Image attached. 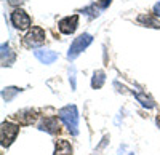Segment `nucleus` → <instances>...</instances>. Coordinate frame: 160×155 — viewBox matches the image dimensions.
Here are the masks:
<instances>
[{
  "instance_id": "nucleus-1",
  "label": "nucleus",
  "mask_w": 160,
  "mask_h": 155,
  "mask_svg": "<svg viewBox=\"0 0 160 155\" xmlns=\"http://www.w3.org/2000/svg\"><path fill=\"white\" fill-rule=\"evenodd\" d=\"M58 117L66 125V128L69 130L71 134H74V136L78 134V110H77V106H74V104L64 106L62 109H59Z\"/></svg>"
},
{
  "instance_id": "nucleus-2",
  "label": "nucleus",
  "mask_w": 160,
  "mask_h": 155,
  "mask_svg": "<svg viewBox=\"0 0 160 155\" xmlns=\"http://www.w3.org/2000/svg\"><path fill=\"white\" fill-rule=\"evenodd\" d=\"M19 133V125L13 122H3L0 128V141H2V147H10L13 141L16 139Z\"/></svg>"
},
{
  "instance_id": "nucleus-3",
  "label": "nucleus",
  "mask_w": 160,
  "mask_h": 155,
  "mask_svg": "<svg viewBox=\"0 0 160 155\" xmlns=\"http://www.w3.org/2000/svg\"><path fill=\"white\" fill-rule=\"evenodd\" d=\"M91 42H93V37L90 34H82V35H78L77 38H74V42H72V45H71V48L68 51V58L71 61H74L83 50H87L91 45Z\"/></svg>"
},
{
  "instance_id": "nucleus-4",
  "label": "nucleus",
  "mask_w": 160,
  "mask_h": 155,
  "mask_svg": "<svg viewBox=\"0 0 160 155\" xmlns=\"http://www.w3.org/2000/svg\"><path fill=\"white\" fill-rule=\"evenodd\" d=\"M45 38H47V34L42 27H32L28 34L24 35L22 38V45L26 48H37L40 45H43L45 43Z\"/></svg>"
},
{
  "instance_id": "nucleus-5",
  "label": "nucleus",
  "mask_w": 160,
  "mask_h": 155,
  "mask_svg": "<svg viewBox=\"0 0 160 155\" xmlns=\"http://www.w3.org/2000/svg\"><path fill=\"white\" fill-rule=\"evenodd\" d=\"M10 21H11V24H13V27L18 29V31H26V29H29L31 24H32L31 16H29L24 10H21V8H15V10L11 11Z\"/></svg>"
},
{
  "instance_id": "nucleus-6",
  "label": "nucleus",
  "mask_w": 160,
  "mask_h": 155,
  "mask_svg": "<svg viewBox=\"0 0 160 155\" xmlns=\"http://www.w3.org/2000/svg\"><path fill=\"white\" fill-rule=\"evenodd\" d=\"M59 117H55V115H51V117H45L40 120L38 123V130L40 131H47L50 134H58L61 131V123H59Z\"/></svg>"
},
{
  "instance_id": "nucleus-7",
  "label": "nucleus",
  "mask_w": 160,
  "mask_h": 155,
  "mask_svg": "<svg viewBox=\"0 0 160 155\" xmlns=\"http://www.w3.org/2000/svg\"><path fill=\"white\" fill-rule=\"evenodd\" d=\"M78 27V15H72V16H66L58 22V29L61 31V34L64 35H72Z\"/></svg>"
},
{
  "instance_id": "nucleus-8",
  "label": "nucleus",
  "mask_w": 160,
  "mask_h": 155,
  "mask_svg": "<svg viewBox=\"0 0 160 155\" xmlns=\"http://www.w3.org/2000/svg\"><path fill=\"white\" fill-rule=\"evenodd\" d=\"M13 119L18 120L19 125H32L37 119V115H35V110H32V109H22L13 115Z\"/></svg>"
},
{
  "instance_id": "nucleus-9",
  "label": "nucleus",
  "mask_w": 160,
  "mask_h": 155,
  "mask_svg": "<svg viewBox=\"0 0 160 155\" xmlns=\"http://www.w3.org/2000/svg\"><path fill=\"white\" fill-rule=\"evenodd\" d=\"M34 55L42 64H53L58 59V53L53 50H35Z\"/></svg>"
},
{
  "instance_id": "nucleus-10",
  "label": "nucleus",
  "mask_w": 160,
  "mask_h": 155,
  "mask_svg": "<svg viewBox=\"0 0 160 155\" xmlns=\"http://www.w3.org/2000/svg\"><path fill=\"white\" fill-rule=\"evenodd\" d=\"M55 155H72V146L68 139H58L56 141Z\"/></svg>"
},
{
  "instance_id": "nucleus-11",
  "label": "nucleus",
  "mask_w": 160,
  "mask_h": 155,
  "mask_svg": "<svg viewBox=\"0 0 160 155\" xmlns=\"http://www.w3.org/2000/svg\"><path fill=\"white\" fill-rule=\"evenodd\" d=\"M106 83V72L104 70H95L91 77V88L93 90H99Z\"/></svg>"
},
{
  "instance_id": "nucleus-12",
  "label": "nucleus",
  "mask_w": 160,
  "mask_h": 155,
  "mask_svg": "<svg viewBox=\"0 0 160 155\" xmlns=\"http://www.w3.org/2000/svg\"><path fill=\"white\" fill-rule=\"evenodd\" d=\"M15 62V53H11V50L7 43L2 45V66L7 67V66H11Z\"/></svg>"
},
{
  "instance_id": "nucleus-13",
  "label": "nucleus",
  "mask_w": 160,
  "mask_h": 155,
  "mask_svg": "<svg viewBox=\"0 0 160 155\" xmlns=\"http://www.w3.org/2000/svg\"><path fill=\"white\" fill-rule=\"evenodd\" d=\"M133 94H135V98L141 102V106H142V107H146V109H154V107H155L154 99H152V98H149L148 94L139 93V91H135V90H133Z\"/></svg>"
},
{
  "instance_id": "nucleus-14",
  "label": "nucleus",
  "mask_w": 160,
  "mask_h": 155,
  "mask_svg": "<svg viewBox=\"0 0 160 155\" xmlns=\"http://www.w3.org/2000/svg\"><path fill=\"white\" fill-rule=\"evenodd\" d=\"M138 22H141L144 26H149V27H154V29H160L158 21L154 19L152 16H149V15H139L138 16Z\"/></svg>"
},
{
  "instance_id": "nucleus-15",
  "label": "nucleus",
  "mask_w": 160,
  "mask_h": 155,
  "mask_svg": "<svg viewBox=\"0 0 160 155\" xmlns=\"http://www.w3.org/2000/svg\"><path fill=\"white\" fill-rule=\"evenodd\" d=\"M21 91V88H18V86H8V88H3V93H2V98L7 101V102H10L13 98H15L18 93Z\"/></svg>"
},
{
  "instance_id": "nucleus-16",
  "label": "nucleus",
  "mask_w": 160,
  "mask_h": 155,
  "mask_svg": "<svg viewBox=\"0 0 160 155\" xmlns=\"http://www.w3.org/2000/svg\"><path fill=\"white\" fill-rule=\"evenodd\" d=\"M22 2H24V0H8V3L13 5V7H19Z\"/></svg>"
},
{
  "instance_id": "nucleus-17",
  "label": "nucleus",
  "mask_w": 160,
  "mask_h": 155,
  "mask_svg": "<svg viewBox=\"0 0 160 155\" xmlns=\"http://www.w3.org/2000/svg\"><path fill=\"white\" fill-rule=\"evenodd\" d=\"M154 15H155V16H160V2H157V3L154 5Z\"/></svg>"
},
{
  "instance_id": "nucleus-18",
  "label": "nucleus",
  "mask_w": 160,
  "mask_h": 155,
  "mask_svg": "<svg viewBox=\"0 0 160 155\" xmlns=\"http://www.w3.org/2000/svg\"><path fill=\"white\" fill-rule=\"evenodd\" d=\"M109 3H111V0H101V2H99V7H101V8H108Z\"/></svg>"
},
{
  "instance_id": "nucleus-19",
  "label": "nucleus",
  "mask_w": 160,
  "mask_h": 155,
  "mask_svg": "<svg viewBox=\"0 0 160 155\" xmlns=\"http://www.w3.org/2000/svg\"><path fill=\"white\" fill-rule=\"evenodd\" d=\"M155 123H157V126L160 128V114L157 115V119H155Z\"/></svg>"
},
{
  "instance_id": "nucleus-20",
  "label": "nucleus",
  "mask_w": 160,
  "mask_h": 155,
  "mask_svg": "<svg viewBox=\"0 0 160 155\" xmlns=\"http://www.w3.org/2000/svg\"><path fill=\"white\" fill-rule=\"evenodd\" d=\"M130 155H135V153H130Z\"/></svg>"
}]
</instances>
